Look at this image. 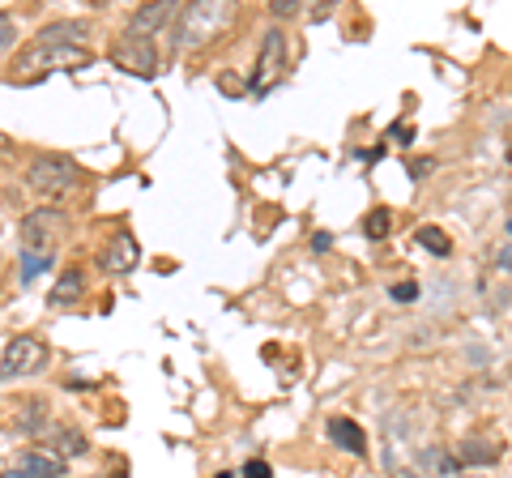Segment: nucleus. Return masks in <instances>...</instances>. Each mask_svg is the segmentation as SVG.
<instances>
[{
    "label": "nucleus",
    "mask_w": 512,
    "mask_h": 478,
    "mask_svg": "<svg viewBox=\"0 0 512 478\" xmlns=\"http://www.w3.org/2000/svg\"><path fill=\"white\" fill-rule=\"evenodd\" d=\"M282 73H286V35L274 26L261 43V56H256V69L248 77V90L256 94V99H265V94L282 82Z\"/></svg>",
    "instance_id": "423d86ee"
},
{
    "label": "nucleus",
    "mask_w": 512,
    "mask_h": 478,
    "mask_svg": "<svg viewBox=\"0 0 512 478\" xmlns=\"http://www.w3.org/2000/svg\"><path fill=\"white\" fill-rule=\"evenodd\" d=\"M363 231H367V239H384L393 231V210H372L363 222Z\"/></svg>",
    "instance_id": "a211bd4d"
},
{
    "label": "nucleus",
    "mask_w": 512,
    "mask_h": 478,
    "mask_svg": "<svg viewBox=\"0 0 512 478\" xmlns=\"http://www.w3.org/2000/svg\"><path fill=\"white\" fill-rule=\"evenodd\" d=\"M312 248H316V252H329V248H333V235H329V231H316V235H312Z\"/></svg>",
    "instance_id": "b1692460"
},
{
    "label": "nucleus",
    "mask_w": 512,
    "mask_h": 478,
    "mask_svg": "<svg viewBox=\"0 0 512 478\" xmlns=\"http://www.w3.org/2000/svg\"><path fill=\"white\" fill-rule=\"evenodd\" d=\"M180 18V5L175 0H158V5H141L133 13V22H128V35H141V39H154L158 30H163L167 22Z\"/></svg>",
    "instance_id": "9d476101"
},
{
    "label": "nucleus",
    "mask_w": 512,
    "mask_h": 478,
    "mask_svg": "<svg viewBox=\"0 0 512 478\" xmlns=\"http://www.w3.org/2000/svg\"><path fill=\"white\" fill-rule=\"evenodd\" d=\"M500 269H512V244L500 252Z\"/></svg>",
    "instance_id": "393cba45"
},
{
    "label": "nucleus",
    "mask_w": 512,
    "mask_h": 478,
    "mask_svg": "<svg viewBox=\"0 0 512 478\" xmlns=\"http://www.w3.org/2000/svg\"><path fill=\"white\" fill-rule=\"evenodd\" d=\"M43 368H47V346L35 333H18V338H9L5 350H0V380H22Z\"/></svg>",
    "instance_id": "39448f33"
},
{
    "label": "nucleus",
    "mask_w": 512,
    "mask_h": 478,
    "mask_svg": "<svg viewBox=\"0 0 512 478\" xmlns=\"http://www.w3.org/2000/svg\"><path fill=\"white\" fill-rule=\"evenodd\" d=\"M393 478H419V474H414V470H406V466H397V470H393Z\"/></svg>",
    "instance_id": "a878e982"
},
{
    "label": "nucleus",
    "mask_w": 512,
    "mask_h": 478,
    "mask_svg": "<svg viewBox=\"0 0 512 478\" xmlns=\"http://www.w3.org/2000/svg\"><path fill=\"white\" fill-rule=\"evenodd\" d=\"M60 235H64V214L52 210V205H43V210H30L22 218V252H26V257L52 261Z\"/></svg>",
    "instance_id": "20e7f679"
},
{
    "label": "nucleus",
    "mask_w": 512,
    "mask_h": 478,
    "mask_svg": "<svg viewBox=\"0 0 512 478\" xmlns=\"http://www.w3.org/2000/svg\"><path fill=\"white\" fill-rule=\"evenodd\" d=\"M389 295L397 299V304H410V299H419V282H397Z\"/></svg>",
    "instance_id": "aec40b11"
},
{
    "label": "nucleus",
    "mask_w": 512,
    "mask_h": 478,
    "mask_svg": "<svg viewBox=\"0 0 512 478\" xmlns=\"http://www.w3.org/2000/svg\"><path fill=\"white\" fill-rule=\"evenodd\" d=\"M43 453H52L56 461H73V457L90 453V440L77 432V427H52V432L43 436Z\"/></svg>",
    "instance_id": "f8f14e48"
},
{
    "label": "nucleus",
    "mask_w": 512,
    "mask_h": 478,
    "mask_svg": "<svg viewBox=\"0 0 512 478\" xmlns=\"http://www.w3.org/2000/svg\"><path fill=\"white\" fill-rule=\"evenodd\" d=\"M141 265V244L128 231H120V235H111L107 239V248H103V269L107 274H133V269Z\"/></svg>",
    "instance_id": "1a4fd4ad"
},
{
    "label": "nucleus",
    "mask_w": 512,
    "mask_h": 478,
    "mask_svg": "<svg viewBox=\"0 0 512 478\" xmlns=\"http://www.w3.org/2000/svg\"><path fill=\"white\" fill-rule=\"evenodd\" d=\"M13 427H18L22 436L43 440L52 432V406H47V397H18V406H13Z\"/></svg>",
    "instance_id": "6e6552de"
},
{
    "label": "nucleus",
    "mask_w": 512,
    "mask_h": 478,
    "mask_svg": "<svg viewBox=\"0 0 512 478\" xmlns=\"http://www.w3.org/2000/svg\"><path fill=\"white\" fill-rule=\"evenodd\" d=\"M86 35L90 30L82 22H52V26L39 30L35 43H77V47H86Z\"/></svg>",
    "instance_id": "dca6fc26"
},
{
    "label": "nucleus",
    "mask_w": 512,
    "mask_h": 478,
    "mask_svg": "<svg viewBox=\"0 0 512 478\" xmlns=\"http://www.w3.org/2000/svg\"><path fill=\"white\" fill-rule=\"evenodd\" d=\"M274 13H278V18H295L299 5H295V0H274Z\"/></svg>",
    "instance_id": "5701e85b"
},
{
    "label": "nucleus",
    "mask_w": 512,
    "mask_h": 478,
    "mask_svg": "<svg viewBox=\"0 0 512 478\" xmlns=\"http://www.w3.org/2000/svg\"><path fill=\"white\" fill-rule=\"evenodd\" d=\"M111 60L133 73V77H154L158 73V52H154V39H141V35H124L116 47H111Z\"/></svg>",
    "instance_id": "0eeeda50"
},
{
    "label": "nucleus",
    "mask_w": 512,
    "mask_h": 478,
    "mask_svg": "<svg viewBox=\"0 0 512 478\" xmlns=\"http://www.w3.org/2000/svg\"><path fill=\"white\" fill-rule=\"evenodd\" d=\"M13 47H18V22L13 13H0V56H9Z\"/></svg>",
    "instance_id": "6ab92c4d"
},
{
    "label": "nucleus",
    "mask_w": 512,
    "mask_h": 478,
    "mask_svg": "<svg viewBox=\"0 0 512 478\" xmlns=\"http://www.w3.org/2000/svg\"><path fill=\"white\" fill-rule=\"evenodd\" d=\"M60 474H64V461H56L43 449H30L18 457V466H9L0 478H60Z\"/></svg>",
    "instance_id": "9b49d317"
},
{
    "label": "nucleus",
    "mask_w": 512,
    "mask_h": 478,
    "mask_svg": "<svg viewBox=\"0 0 512 478\" xmlns=\"http://www.w3.org/2000/svg\"><path fill=\"white\" fill-rule=\"evenodd\" d=\"M329 440H333V449H342V453H355V457L367 453V432L355 419H346V414H333L329 419Z\"/></svg>",
    "instance_id": "ddd939ff"
},
{
    "label": "nucleus",
    "mask_w": 512,
    "mask_h": 478,
    "mask_svg": "<svg viewBox=\"0 0 512 478\" xmlns=\"http://www.w3.org/2000/svg\"><path fill=\"white\" fill-rule=\"evenodd\" d=\"M431 167H436L431 158H414V163H410V180H427Z\"/></svg>",
    "instance_id": "4be33fe9"
},
{
    "label": "nucleus",
    "mask_w": 512,
    "mask_h": 478,
    "mask_svg": "<svg viewBox=\"0 0 512 478\" xmlns=\"http://www.w3.org/2000/svg\"><path fill=\"white\" fill-rule=\"evenodd\" d=\"M90 47H77V43H35L30 52L18 60L13 73H52V69H86L90 65Z\"/></svg>",
    "instance_id": "7ed1b4c3"
},
{
    "label": "nucleus",
    "mask_w": 512,
    "mask_h": 478,
    "mask_svg": "<svg viewBox=\"0 0 512 478\" xmlns=\"http://www.w3.org/2000/svg\"><path fill=\"white\" fill-rule=\"evenodd\" d=\"M82 295H86V274H82L77 265H69V269H64V274L52 282V295H47V299H52L56 308H73Z\"/></svg>",
    "instance_id": "4468645a"
},
{
    "label": "nucleus",
    "mask_w": 512,
    "mask_h": 478,
    "mask_svg": "<svg viewBox=\"0 0 512 478\" xmlns=\"http://www.w3.org/2000/svg\"><path fill=\"white\" fill-rule=\"evenodd\" d=\"M77 180H82V171H77L73 158H64V154H39L35 163L26 167V184L35 188L39 197H64V193H73Z\"/></svg>",
    "instance_id": "f257e3e1"
},
{
    "label": "nucleus",
    "mask_w": 512,
    "mask_h": 478,
    "mask_svg": "<svg viewBox=\"0 0 512 478\" xmlns=\"http://www.w3.org/2000/svg\"><path fill=\"white\" fill-rule=\"evenodd\" d=\"M508 235H512V222H508Z\"/></svg>",
    "instance_id": "bb28decb"
},
{
    "label": "nucleus",
    "mask_w": 512,
    "mask_h": 478,
    "mask_svg": "<svg viewBox=\"0 0 512 478\" xmlns=\"http://www.w3.org/2000/svg\"><path fill=\"white\" fill-rule=\"evenodd\" d=\"M414 239H419V248L431 252V257H448V252H453V239H448L440 227H423Z\"/></svg>",
    "instance_id": "f3484780"
},
{
    "label": "nucleus",
    "mask_w": 512,
    "mask_h": 478,
    "mask_svg": "<svg viewBox=\"0 0 512 478\" xmlns=\"http://www.w3.org/2000/svg\"><path fill=\"white\" fill-rule=\"evenodd\" d=\"M231 18H235V9H231V5H218V0H201V5H188L184 18H180V30H175V35H180L175 43H180V47H201V43H210Z\"/></svg>",
    "instance_id": "f03ea898"
},
{
    "label": "nucleus",
    "mask_w": 512,
    "mask_h": 478,
    "mask_svg": "<svg viewBox=\"0 0 512 478\" xmlns=\"http://www.w3.org/2000/svg\"><path fill=\"white\" fill-rule=\"evenodd\" d=\"M244 478H274V470H269V461H248V466H244Z\"/></svg>",
    "instance_id": "412c9836"
},
{
    "label": "nucleus",
    "mask_w": 512,
    "mask_h": 478,
    "mask_svg": "<svg viewBox=\"0 0 512 478\" xmlns=\"http://www.w3.org/2000/svg\"><path fill=\"white\" fill-rule=\"evenodd\" d=\"M457 466H491V461H500V444H487V440H466L457 444Z\"/></svg>",
    "instance_id": "2eb2a0df"
}]
</instances>
